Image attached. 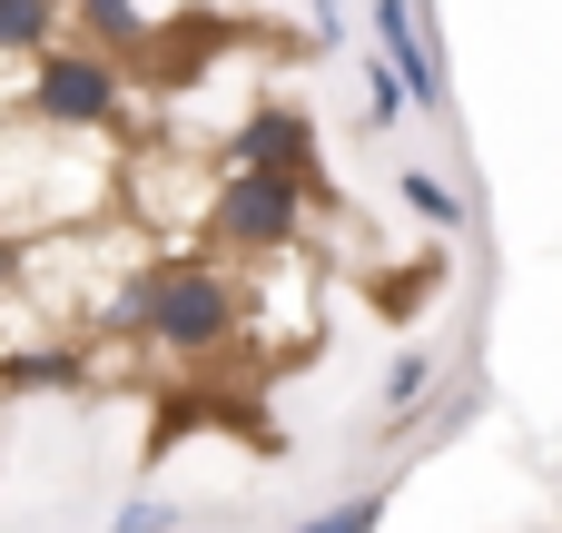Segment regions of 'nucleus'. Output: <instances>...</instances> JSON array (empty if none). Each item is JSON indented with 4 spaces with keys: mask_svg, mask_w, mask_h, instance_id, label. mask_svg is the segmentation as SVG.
Returning a JSON list of instances; mask_svg holds the SVG:
<instances>
[{
    "mask_svg": "<svg viewBox=\"0 0 562 533\" xmlns=\"http://www.w3.org/2000/svg\"><path fill=\"white\" fill-rule=\"evenodd\" d=\"M375 49L405 69V89H415V109H445V69H435V40H425V20H415V0H375Z\"/></svg>",
    "mask_w": 562,
    "mask_h": 533,
    "instance_id": "39448f33",
    "label": "nucleus"
},
{
    "mask_svg": "<svg viewBox=\"0 0 562 533\" xmlns=\"http://www.w3.org/2000/svg\"><path fill=\"white\" fill-rule=\"evenodd\" d=\"M306 208H316V188H296V178L217 168V188H207V237H217V257L267 267V257H296V247H306Z\"/></svg>",
    "mask_w": 562,
    "mask_h": 533,
    "instance_id": "7ed1b4c3",
    "label": "nucleus"
},
{
    "mask_svg": "<svg viewBox=\"0 0 562 533\" xmlns=\"http://www.w3.org/2000/svg\"><path fill=\"white\" fill-rule=\"evenodd\" d=\"M109 533H178V514H168L158 495H128V504H119V524H109Z\"/></svg>",
    "mask_w": 562,
    "mask_h": 533,
    "instance_id": "f8f14e48",
    "label": "nucleus"
},
{
    "mask_svg": "<svg viewBox=\"0 0 562 533\" xmlns=\"http://www.w3.org/2000/svg\"><path fill=\"white\" fill-rule=\"evenodd\" d=\"M69 0H0V59H49Z\"/></svg>",
    "mask_w": 562,
    "mask_h": 533,
    "instance_id": "0eeeda50",
    "label": "nucleus"
},
{
    "mask_svg": "<svg viewBox=\"0 0 562 533\" xmlns=\"http://www.w3.org/2000/svg\"><path fill=\"white\" fill-rule=\"evenodd\" d=\"M375 406H385V435H405V425H425V406H435V346H405V356L385 366V386H375Z\"/></svg>",
    "mask_w": 562,
    "mask_h": 533,
    "instance_id": "423d86ee",
    "label": "nucleus"
},
{
    "mask_svg": "<svg viewBox=\"0 0 562 533\" xmlns=\"http://www.w3.org/2000/svg\"><path fill=\"white\" fill-rule=\"evenodd\" d=\"M405 208H415L425 227H464V198H454L435 168H405Z\"/></svg>",
    "mask_w": 562,
    "mask_h": 533,
    "instance_id": "9d476101",
    "label": "nucleus"
},
{
    "mask_svg": "<svg viewBox=\"0 0 562 533\" xmlns=\"http://www.w3.org/2000/svg\"><path fill=\"white\" fill-rule=\"evenodd\" d=\"M296 533H385V485H375V495H346V504H326V514H306Z\"/></svg>",
    "mask_w": 562,
    "mask_h": 533,
    "instance_id": "9b49d317",
    "label": "nucleus"
},
{
    "mask_svg": "<svg viewBox=\"0 0 562 533\" xmlns=\"http://www.w3.org/2000/svg\"><path fill=\"white\" fill-rule=\"evenodd\" d=\"M20 109H30V129H49V138H99V129L128 119V69H119L109 49H89V40H59L49 59H30Z\"/></svg>",
    "mask_w": 562,
    "mask_h": 533,
    "instance_id": "f03ea898",
    "label": "nucleus"
},
{
    "mask_svg": "<svg viewBox=\"0 0 562 533\" xmlns=\"http://www.w3.org/2000/svg\"><path fill=\"white\" fill-rule=\"evenodd\" d=\"M306 20H316V40H346V0H306Z\"/></svg>",
    "mask_w": 562,
    "mask_h": 533,
    "instance_id": "ddd939ff",
    "label": "nucleus"
},
{
    "mask_svg": "<svg viewBox=\"0 0 562 533\" xmlns=\"http://www.w3.org/2000/svg\"><path fill=\"white\" fill-rule=\"evenodd\" d=\"M227 168H267V178H296V188H316V129H306V109H286V99H267V109H247L227 138Z\"/></svg>",
    "mask_w": 562,
    "mask_h": 533,
    "instance_id": "20e7f679",
    "label": "nucleus"
},
{
    "mask_svg": "<svg viewBox=\"0 0 562 533\" xmlns=\"http://www.w3.org/2000/svg\"><path fill=\"white\" fill-rule=\"evenodd\" d=\"M69 20L89 30V49H138V0H69Z\"/></svg>",
    "mask_w": 562,
    "mask_h": 533,
    "instance_id": "6e6552de",
    "label": "nucleus"
},
{
    "mask_svg": "<svg viewBox=\"0 0 562 533\" xmlns=\"http://www.w3.org/2000/svg\"><path fill=\"white\" fill-rule=\"evenodd\" d=\"M109 317L138 346H158L168 366H217L247 336V277H237V257H138Z\"/></svg>",
    "mask_w": 562,
    "mask_h": 533,
    "instance_id": "f257e3e1",
    "label": "nucleus"
},
{
    "mask_svg": "<svg viewBox=\"0 0 562 533\" xmlns=\"http://www.w3.org/2000/svg\"><path fill=\"white\" fill-rule=\"evenodd\" d=\"M405 109H415V89H405V69L375 49V59H366V129H395Z\"/></svg>",
    "mask_w": 562,
    "mask_h": 533,
    "instance_id": "1a4fd4ad",
    "label": "nucleus"
}]
</instances>
